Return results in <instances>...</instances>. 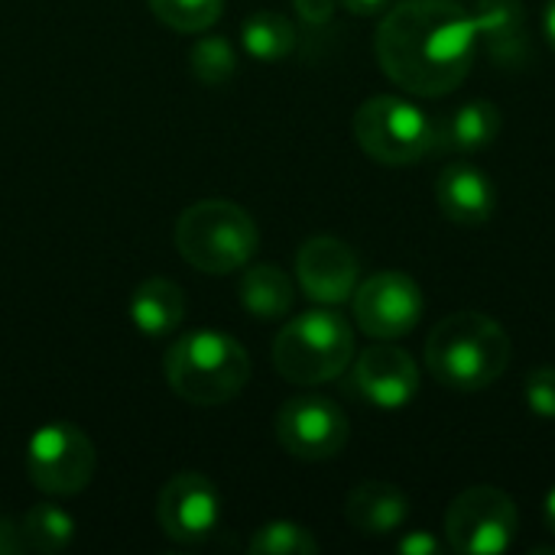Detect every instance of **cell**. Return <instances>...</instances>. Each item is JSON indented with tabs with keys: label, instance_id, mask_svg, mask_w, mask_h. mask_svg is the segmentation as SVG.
Listing matches in <instances>:
<instances>
[{
	"label": "cell",
	"instance_id": "obj_1",
	"mask_svg": "<svg viewBox=\"0 0 555 555\" xmlns=\"http://www.w3.org/2000/svg\"><path fill=\"white\" fill-rule=\"evenodd\" d=\"M374 52L393 85L442 98L468 78L481 49L472 10L459 0H400L380 16Z\"/></svg>",
	"mask_w": 555,
	"mask_h": 555
},
{
	"label": "cell",
	"instance_id": "obj_2",
	"mask_svg": "<svg viewBox=\"0 0 555 555\" xmlns=\"http://www.w3.org/2000/svg\"><path fill=\"white\" fill-rule=\"evenodd\" d=\"M426 367L449 390H485L511 367V335L485 312H455L429 332Z\"/></svg>",
	"mask_w": 555,
	"mask_h": 555
},
{
	"label": "cell",
	"instance_id": "obj_3",
	"mask_svg": "<svg viewBox=\"0 0 555 555\" xmlns=\"http://www.w3.org/2000/svg\"><path fill=\"white\" fill-rule=\"evenodd\" d=\"M166 380L192 406L231 403L250 380V354L228 332H189L166 351Z\"/></svg>",
	"mask_w": 555,
	"mask_h": 555
},
{
	"label": "cell",
	"instance_id": "obj_4",
	"mask_svg": "<svg viewBox=\"0 0 555 555\" xmlns=\"http://www.w3.org/2000/svg\"><path fill=\"white\" fill-rule=\"evenodd\" d=\"M260 244L254 218L224 198H205L189 205L176 221V250L179 257L211 276H228L244 270Z\"/></svg>",
	"mask_w": 555,
	"mask_h": 555
},
{
	"label": "cell",
	"instance_id": "obj_5",
	"mask_svg": "<svg viewBox=\"0 0 555 555\" xmlns=\"http://www.w3.org/2000/svg\"><path fill=\"white\" fill-rule=\"evenodd\" d=\"M354 361V332L335 309H312L286 322L273 341V367L296 387H319L341 377Z\"/></svg>",
	"mask_w": 555,
	"mask_h": 555
},
{
	"label": "cell",
	"instance_id": "obj_6",
	"mask_svg": "<svg viewBox=\"0 0 555 555\" xmlns=\"http://www.w3.org/2000/svg\"><path fill=\"white\" fill-rule=\"evenodd\" d=\"M354 140L384 166H410L436 150V124L406 98L377 94L358 107Z\"/></svg>",
	"mask_w": 555,
	"mask_h": 555
},
{
	"label": "cell",
	"instance_id": "obj_7",
	"mask_svg": "<svg viewBox=\"0 0 555 555\" xmlns=\"http://www.w3.org/2000/svg\"><path fill=\"white\" fill-rule=\"evenodd\" d=\"M520 514L511 494L491 485L462 491L446 514V546L462 555H501L514 546Z\"/></svg>",
	"mask_w": 555,
	"mask_h": 555
},
{
	"label": "cell",
	"instance_id": "obj_8",
	"mask_svg": "<svg viewBox=\"0 0 555 555\" xmlns=\"http://www.w3.org/2000/svg\"><path fill=\"white\" fill-rule=\"evenodd\" d=\"M98 452L72 423H49L26 442V475L33 488L52 498H72L94 478Z\"/></svg>",
	"mask_w": 555,
	"mask_h": 555
},
{
	"label": "cell",
	"instance_id": "obj_9",
	"mask_svg": "<svg viewBox=\"0 0 555 555\" xmlns=\"http://www.w3.org/2000/svg\"><path fill=\"white\" fill-rule=\"evenodd\" d=\"M351 306L364 335L374 341H397L420 325L426 299L413 276L400 270H380L354 289Z\"/></svg>",
	"mask_w": 555,
	"mask_h": 555
},
{
	"label": "cell",
	"instance_id": "obj_10",
	"mask_svg": "<svg viewBox=\"0 0 555 555\" xmlns=\"http://www.w3.org/2000/svg\"><path fill=\"white\" fill-rule=\"evenodd\" d=\"M348 436V416L328 397L302 393L286 400L276 413V439L299 462H328L341 455Z\"/></svg>",
	"mask_w": 555,
	"mask_h": 555
},
{
	"label": "cell",
	"instance_id": "obj_11",
	"mask_svg": "<svg viewBox=\"0 0 555 555\" xmlns=\"http://www.w3.org/2000/svg\"><path fill=\"white\" fill-rule=\"evenodd\" d=\"M156 524L166 540L179 546H202L221 524L218 488L198 472L172 475L156 498Z\"/></svg>",
	"mask_w": 555,
	"mask_h": 555
},
{
	"label": "cell",
	"instance_id": "obj_12",
	"mask_svg": "<svg viewBox=\"0 0 555 555\" xmlns=\"http://www.w3.org/2000/svg\"><path fill=\"white\" fill-rule=\"evenodd\" d=\"M345 390L367 406L403 410L420 393V367L410 351L390 341H377L354 358Z\"/></svg>",
	"mask_w": 555,
	"mask_h": 555
},
{
	"label": "cell",
	"instance_id": "obj_13",
	"mask_svg": "<svg viewBox=\"0 0 555 555\" xmlns=\"http://www.w3.org/2000/svg\"><path fill=\"white\" fill-rule=\"evenodd\" d=\"M358 257L338 237H309L296 254V276L302 293L319 306H341L358 289Z\"/></svg>",
	"mask_w": 555,
	"mask_h": 555
},
{
	"label": "cell",
	"instance_id": "obj_14",
	"mask_svg": "<svg viewBox=\"0 0 555 555\" xmlns=\"http://www.w3.org/2000/svg\"><path fill=\"white\" fill-rule=\"evenodd\" d=\"M478 49L498 68H524L530 59V33H527V10L520 0H478L472 7Z\"/></svg>",
	"mask_w": 555,
	"mask_h": 555
},
{
	"label": "cell",
	"instance_id": "obj_15",
	"mask_svg": "<svg viewBox=\"0 0 555 555\" xmlns=\"http://www.w3.org/2000/svg\"><path fill=\"white\" fill-rule=\"evenodd\" d=\"M436 202L449 221L465 228H481L494 218L498 189L491 176L475 163H452L442 169L436 182Z\"/></svg>",
	"mask_w": 555,
	"mask_h": 555
},
{
	"label": "cell",
	"instance_id": "obj_16",
	"mask_svg": "<svg viewBox=\"0 0 555 555\" xmlns=\"http://www.w3.org/2000/svg\"><path fill=\"white\" fill-rule=\"evenodd\" d=\"M345 517L361 537H390L410 520V498L387 481H364L348 494Z\"/></svg>",
	"mask_w": 555,
	"mask_h": 555
},
{
	"label": "cell",
	"instance_id": "obj_17",
	"mask_svg": "<svg viewBox=\"0 0 555 555\" xmlns=\"http://www.w3.org/2000/svg\"><path fill=\"white\" fill-rule=\"evenodd\" d=\"M127 309H130V322L143 335L163 338V335H172L182 325V319H185V293L172 280L150 276L133 289Z\"/></svg>",
	"mask_w": 555,
	"mask_h": 555
},
{
	"label": "cell",
	"instance_id": "obj_18",
	"mask_svg": "<svg viewBox=\"0 0 555 555\" xmlns=\"http://www.w3.org/2000/svg\"><path fill=\"white\" fill-rule=\"evenodd\" d=\"M504 127L501 107L494 101H468L439 127L436 124V150L449 153H478L488 150Z\"/></svg>",
	"mask_w": 555,
	"mask_h": 555
},
{
	"label": "cell",
	"instance_id": "obj_19",
	"mask_svg": "<svg viewBox=\"0 0 555 555\" xmlns=\"http://www.w3.org/2000/svg\"><path fill=\"white\" fill-rule=\"evenodd\" d=\"M237 296L241 306L263 322H276L286 319L293 302H296V289L293 280L276 267V263H254L244 267L241 283H237Z\"/></svg>",
	"mask_w": 555,
	"mask_h": 555
},
{
	"label": "cell",
	"instance_id": "obj_20",
	"mask_svg": "<svg viewBox=\"0 0 555 555\" xmlns=\"http://www.w3.org/2000/svg\"><path fill=\"white\" fill-rule=\"evenodd\" d=\"M241 42H244L247 55L257 62H283L286 55L296 52L299 33L289 16H283L276 10H257L244 20Z\"/></svg>",
	"mask_w": 555,
	"mask_h": 555
},
{
	"label": "cell",
	"instance_id": "obj_21",
	"mask_svg": "<svg viewBox=\"0 0 555 555\" xmlns=\"http://www.w3.org/2000/svg\"><path fill=\"white\" fill-rule=\"evenodd\" d=\"M20 527H23V537H26L29 550H36V553L42 555L62 553L75 540V520L59 504H36V507H29Z\"/></svg>",
	"mask_w": 555,
	"mask_h": 555
},
{
	"label": "cell",
	"instance_id": "obj_22",
	"mask_svg": "<svg viewBox=\"0 0 555 555\" xmlns=\"http://www.w3.org/2000/svg\"><path fill=\"white\" fill-rule=\"evenodd\" d=\"M146 3L153 16L176 33H205L224 13V0H146Z\"/></svg>",
	"mask_w": 555,
	"mask_h": 555
},
{
	"label": "cell",
	"instance_id": "obj_23",
	"mask_svg": "<svg viewBox=\"0 0 555 555\" xmlns=\"http://www.w3.org/2000/svg\"><path fill=\"white\" fill-rule=\"evenodd\" d=\"M189 65H192V75L202 85H211V88H221L237 75V55H234V46L224 36L198 39L192 55H189Z\"/></svg>",
	"mask_w": 555,
	"mask_h": 555
},
{
	"label": "cell",
	"instance_id": "obj_24",
	"mask_svg": "<svg viewBox=\"0 0 555 555\" xmlns=\"http://www.w3.org/2000/svg\"><path fill=\"white\" fill-rule=\"evenodd\" d=\"M247 550L250 555H315L319 543L306 527L293 520H273L250 537Z\"/></svg>",
	"mask_w": 555,
	"mask_h": 555
},
{
	"label": "cell",
	"instance_id": "obj_25",
	"mask_svg": "<svg viewBox=\"0 0 555 555\" xmlns=\"http://www.w3.org/2000/svg\"><path fill=\"white\" fill-rule=\"evenodd\" d=\"M524 397L527 406L543 416V420H555V367H540L527 377L524 384Z\"/></svg>",
	"mask_w": 555,
	"mask_h": 555
},
{
	"label": "cell",
	"instance_id": "obj_26",
	"mask_svg": "<svg viewBox=\"0 0 555 555\" xmlns=\"http://www.w3.org/2000/svg\"><path fill=\"white\" fill-rule=\"evenodd\" d=\"M335 7H338V0H293V10H296V16L306 26H325V23H332Z\"/></svg>",
	"mask_w": 555,
	"mask_h": 555
},
{
	"label": "cell",
	"instance_id": "obj_27",
	"mask_svg": "<svg viewBox=\"0 0 555 555\" xmlns=\"http://www.w3.org/2000/svg\"><path fill=\"white\" fill-rule=\"evenodd\" d=\"M446 550L436 537H429V533H406L400 543H397V553L400 555H439Z\"/></svg>",
	"mask_w": 555,
	"mask_h": 555
},
{
	"label": "cell",
	"instance_id": "obj_28",
	"mask_svg": "<svg viewBox=\"0 0 555 555\" xmlns=\"http://www.w3.org/2000/svg\"><path fill=\"white\" fill-rule=\"evenodd\" d=\"M29 550L26 537H23V527H16L13 520L0 517V555H20Z\"/></svg>",
	"mask_w": 555,
	"mask_h": 555
},
{
	"label": "cell",
	"instance_id": "obj_29",
	"mask_svg": "<svg viewBox=\"0 0 555 555\" xmlns=\"http://www.w3.org/2000/svg\"><path fill=\"white\" fill-rule=\"evenodd\" d=\"M345 10H351L354 16H377L390 7V0H338Z\"/></svg>",
	"mask_w": 555,
	"mask_h": 555
},
{
	"label": "cell",
	"instance_id": "obj_30",
	"mask_svg": "<svg viewBox=\"0 0 555 555\" xmlns=\"http://www.w3.org/2000/svg\"><path fill=\"white\" fill-rule=\"evenodd\" d=\"M543 36H546V42L555 49V0H546V10H543Z\"/></svg>",
	"mask_w": 555,
	"mask_h": 555
},
{
	"label": "cell",
	"instance_id": "obj_31",
	"mask_svg": "<svg viewBox=\"0 0 555 555\" xmlns=\"http://www.w3.org/2000/svg\"><path fill=\"white\" fill-rule=\"evenodd\" d=\"M546 527L555 533V488L550 491V498H546Z\"/></svg>",
	"mask_w": 555,
	"mask_h": 555
}]
</instances>
